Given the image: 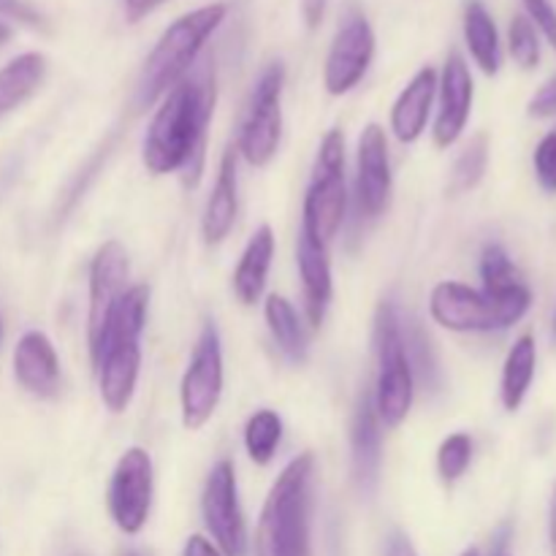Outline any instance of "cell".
Here are the masks:
<instances>
[{"mask_svg": "<svg viewBox=\"0 0 556 556\" xmlns=\"http://www.w3.org/2000/svg\"><path fill=\"white\" fill-rule=\"evenodd\" d=\"M215 112V71L210 65L185 76L163 96L141 144V161L147 172H182L185 185L193 188L204 168L206 128Z\"/></svg>", "mask_w": 556, "mask_h": 556, "instance_id": "6da1fadb", "label": "cell"}, {"mask_svg": "<svg viewBox=\"0 0 556 556\" xmlns=\"http://www.w3.org/2000/svg\"><path fill=\"white\" fill-rule=\"evenodd\" d=\"M150 288L130 286L109 309L101 334L90 345L98 391L112 413H123L136 394L141 369V331L147 324Z\"/></svg>", "mask_w": 556, "mask_h": 556, "instance_id": "7a4b0ae2", "label": "cell"}, {"mask_svg": "<svg viewBox=\"0 0 556 556\" xmlns=\"http://www.w3.org/2000/svg\"><path fill=\"white\" fill-rule=\"evenodd\" d=\"M315 456L299 454L271 483L255 527V556H309Z\"/></svg>", "mask_w": 556, "mask_h": 556, "instance_id": "3957f363", "label": "cell"}, {"mask_svg": "<svg viewBox=\"0 0 556 556\" xmlns=\"http://www.w3.org/2000/svg\"><path fill=\"white\" fill-rule=\"evenodd\" d=\"M226 3H212L204 9H195L190 14L179 16L168 25V30L157 38L155 49L147 58L141 68L139 81H136L134 106L136 112H144L152 103L161 101L177 81L188 76L190 65L195 63L204 43L210 41L212 33L226 20Z\"/></svg>", "mask_w": 556, "mask_h": 556, "instance_id": "277c9868", "label": "cell"}, {"mask_svg": "<svg viewBox=\"0 0 556 556\" xmlns=\"http://www.w3.org/2000/svg\"><path fill=\"white\" fill-rule=\"evenodd\" d=\"M532 304L527 286L510 291H478L462 282H440L429 299V313L448 331H503L519 324Z\"/></svg>", "mask_w": 556, "mask_h": 556, "instance_id": "5b68a950", "label": "cell"}, {"mask_svg": "<svg viewBox=\"0 0 556 556\" xmlns=\"http://www.w3.org/2000/svg\"><path fill=\"white\" fill-rule=\"evenodd\" d=\"M375 356H378V378L372 389L375 413L383 427L394 429L410 413L416 380L402 340L400 309L391 299H386L375 315Z\"/></svg>", "mask_w": 556, "mask_h": 556, "instance_id": "8992f818", "label": "cell"}, {"mask_svg": "<svg viewBox=\"0 0 556 556\" xmlns=\"http://www.w3.org/2000/svg\"><path fill=\"white\" fill-rule=\"evenodd\" d=\"M345 210V136L340 128H331L320 141L313 179H309V188L304 193L302 231L329 248L331 239L342 228Z\"/></svg>", "mask_w": 556, "mask_h": 556, "instance_id": "52a82bcc", "label": "cell"}, {"mask_svg": "<svg viewBox=\"0 0 556 556\" xmlns=\"http://www.w3.org/2000/svg\"><path fill=\"white\" fill-rule=\"evenodd\" d=\"M282 87H286V65L280 60L266 65L250 92L248 112L237 136V155L250 166L264 168L277 155L282 139Z\"/></svg>", "mask_w": 556, "mask_h": 556, "instance_id": "ba28073f", "label": "cell"}, {"mask_svg": "<svg viewBox=\"0 0 556 556\" xmlns=\"http://www.w3.org/2000/svg\"><path fill=\"white\" fill-rule=\"evenodd\" d=\"M223 396V342L220 331L212 320L201 329L199 342L190 353L188 369L179 386V405H182V424L195 432L215 416Z\"/></svg>", "mask_w": 556, "mask_h": 556, "instance_id": "9c48e42d", "label": "cell"}, {"mask_svg": "<svg viewBox=\"0 0 556 556\" xmlns=\"http://www.w3.org/2000/svg\"><path fill=\"white\" fill-rule=\"evenodd\" d=\"M155 470L144 448H128L114 465L106 489L109 516L125 535H139L152 510Z\"/></svg>", "mask_w": 556, "mask_h": 556, "instance_id": "30bf717a", "label": "cell"}, {"mask_svg": "<svg viewBox=\"0 0 556 556\" xmlns=\"http://www.w3.org/2000/svg\"><path fill=\"white\" fill-rule=\"evenodd\" d=\"M201 516L223 556H242L248 548V530L239 508L237 470L228 459H220L210 470L201 494Z\"/></svg>", "mask_w": 556, "mask_h": 556, "instance_id": "8fae6325", "label": "cell"}, {"mask_svg": "<svg viewBox=\"0 0 556 556\" xmlns=\"http://www.w3.org/2000/svg\"><path fill=\"white\" fill-rule=\"evenodd\" d=\"M375 58V33L362 11L351 9L340 22L334 41H331L329 58L324 68V85L329 96H345L351 92Z\"/></svg>", "mask_w": 556, "mask_h": 556, "instance_id": "7c38bea8", "label": "cell"}, {"mask_svg": "<svg viewBox=\"0 0 556 556\" xmlns=\"http://www.w3.org/2000/svg\"><path fill=\"white\" fill-rule=\"evenodd\" d=\"M440 106L438 117H434V144L440 150L456 144L459 136L465 134L467 119L472 112V96H476V85H472V74L467 68L465 58L459 52H451L443 65V74L438 79Z\"/></svg>", "mask_w": 556, "mask_h": 556, "instance_id": "4fadbf2b", "label": "cell"}, {"mask_svg": "<svg viewBox=\"0 0 556 556\" xmlns=\"http://www.w3.org/2000/svg\"><path fill=\"white\" fill-rule=\"evenodd\" d=\"M356 199L364 217H380L391 199V161L386 130L369 123L358 139L356 157Z\"/></svg>", "mask_w": 556, "mask_h": 556, "instance_id": "5bb4252c", "label": "cell"}, {"mask_svg": "<svg viewBox=\"0 0 556 556\" xmlns=\"http://www.w3.org/2000/svg\"><path fill=\"white\" fill-rule=\"evenodd\" d=\"M128 253L119 242H106L90 264V313H87V345L98 340L112 304L128 291Z\"/></svg>", "mask_w": 556, "mask_h": 556, "instance_id": "9a60e30c", "label": "cell"}, {"mask_svg": "<svg viewBox=\"0 0 556 556\" xmlns=\"http://www.w3.org/2000/svg\"><path fill=\"white\" fill-rule=\"evenodd\" d=\"M380 427L383 424L375 413L372 389H364L351 424L353 481L364 494L375 492V486H378L380 462H383V432H380Z\"/></svg>", "mask_w": 556, "mask_h": 556, "instance_id": "2e32d148", "label": "cell"}, {"mask_svg": "<svg viewBox=\"0 0 556 556\" xmlns=\"http://www.w3.org/2000/svg\"><path fill=\"white\" fill-rule=\"evenodd\" d=\"M14 378L27 394L52 400L60 391V358L43 331H25L14 348Z\"/></svg>", "mask_w": 556, "mask_h": 556, "instance_id": "e0dca14e", "label": "cell"}, {"mask_svg": "<svg viewBox=\"0 0 556 556\" xmlns=\"http://www.w3.org/2000/svg\"><path fill=\"white\" fill-rule=\"evenodd\" d=\"M296 264H299V277H302L304 313H307L309 326L318 329L326 318V309H329L331 293H334L329 248L315 242V239L307 237L304 231H299Z\"/></svg>", "mask_w": 556, "mask_h": 556, "instance_id": "ac0fdd59", "label": "cell"}, {"mask_svg": "<svg viewBox=\"0 0 556 556\" xmlns=\"http://www.w3.org/2000/svg\"><path fill=\"white\" fill-rule=\"evenodd\" d=\"M434 96H438V71L427 65L407 81V87L400 92L394 109H391V130L402 144H413V141L421 139L429 125Z\"/></svg>", "mask_w": 556, "mask_h": 556, "instance_id": "d6986e66", "label": "cell"}, {"mask_svg": "<svg viewBox=\"0 0 556 556\" xmlns=\"http://www.w3.org/2000/svg\"><path fill=\"white\" fill-rule=\"evenodd\" d=\"M239 174H237V150L228 147L220 157L215 185H212L210 201H206L201 233L206 244H220L231 233L239 212Z\"/></svg>", "mask_w": 556, "mask_h": 556, "instance_id": "ffe728a7", "label": "cell"}, {"mask_svg": "<svg viewBox=\"0 0 556 556\" xmlns=\"http://www.w3.org/2000/svg\"><path fill=\"white\" fill-rule=\"evenodd\" d=\"M271 258H275V231H271L269 226H258L253 237H250L248 248H244L242 258H239L231 277L233 296H237L244 307H253V304L264 296Z\"/></svg>", "mask_w": 556, "mask_h": 556, "instance_id": "44dd1931", "label": "cell"}, {"mask_svg": "<svg viewBox=\"0 0 556 556\" xmlns=\"http://www.w3.org/2000/svg\"><path fill=\"white\" fill-rule=\"evenodd\" d=\"M465 41L470 49L472 60L486 76H494L503 65V52H500V33L494 25L492 14L481 0H470L465 9Z\"/></svg>", "mask_w": 556, "mask_h": 556, "instance_id": "7402d4cb", "label": "cell"}, {"mask_svg": "<svg viewBox=\"0 0 556 556\" xmlns=\"http://www.w3.org/2000/svg\"><path fill=\"white\" fill-rule=\"evenodd\" d=\"M47 74V60L38 52H27L14 58L0 68V117L38 90Z\"/></svg>", "mask_w": 556, "mask_h": 556, "instance_id": "603a6c76", "label": "cell"}, {"mask_svg": "<svg viewBox=\"0 0 556 556\" xmlns=\"http://www.w3.org/2000/svg\"><path fill=\"white\" fill-rule=\"evenodd\" d=\"M264 315H266V326H269L271 337H275L277 348L286 353L288 362L293 364H304L307 362V331H304L302 318L293 309V304L288 302L286 296H277L271 293L264 304Z\"/></svg>", "mask_w": 556, "mask_h": 556, "instance_id": "cb8c5ba5", "label": "cell"}, {"mask_svg": "<svg viewBox=\"0 0 556 556\" xmlns=\"http://www.w3.org/2000/svg\"><path fill=\"white\" fill-rule=\"evenodd\" d=\"M535 364H538V351L532 334H525L516 340V345L510 348L508 358H505L503 367V386H500V396H503L505 410H519L521 402H525L527 391H530L532 378H535Z\"/></svg>", "mask_w": 556, "mask_h": 556, "instance_id": "d4e9b609", "label": "cell"}, {"mask_svg": "<svg viewBox=\"0 0 556 556\" xmlns=\"http://www.w3.org/2000/svg\"><path fill=\"white\" fill-rule=\"evenodd\" d=\"M402 340H405V353L413 369V380L421 383L427 391L438 389L440 367H438V356H434L432 351V340L424 334V329L416 324V320H407V326L402 324Z\"/></svg>", "mask_w": 556, "mask_h": 556, "instance_id": "484cf974", "label": "cell"}, {"mask_svg": "<svg viewBox=\"0 0 556 556\" xmlns=\"http://www.w3.org/2000/svg\"><path fill=\"white\" fill-rule=\"evenodd\" d=\"M282 440V421L275 410H258L244 427V448L255 465L266 467L275 459Z\"/></svg>", "mask_w": 556, "mask_h": 556, "instance_id": "4316f807", "label": "cell"}, {"mask_svg": "<svg viewBox=\"0 0 556 556\" xmlns=\"http://www.w3.org/2000/svg\"><path fill=\"white\" fill-rule=\"evenodd\" d=\"M489 166V136L476 134L465 144V150L456 157L454 168H451V185L448 188L454 193H467V190L476 188L483 179Z\"/></svg>", "mask_w": 556, "mask_h": 556, "instance_id": "83f0119b", "label": "cell"}, {"mask_svg": "<svg viewBox=\"0 0 556 556\" xmlns=\"http://www.w3.org/2000/svg\"><path fill=\"white\" fill-rule=\"evenodd\" d=\"M481 280H483V291H510L516 286H525L521 282L519 269L514 266L510 255L505 253V248L500 244H486L481 253Z\"/></svg>", "mask_w": 556, "mask_h": 556, "instance_id": "f1b7e54d", "label": "cell"}, {"mask_svg": "<svg viewBox=\"0 0 556 556\" xmlns=\"http://www.w3.org/2000/svg\"><path fill=\"white\" fill-rule=\"evenodd\" d=\"M472 462V440L470 434L456 432L443 440L438 451V472L445 483H456L467 472Z\"/></svg>", "mask_w": 556, "mask_h": 556, "instance_id": "f546056e", "label": "cell"}, {"mask_svg": "<svg viewBox=\"0 0 556 556\" xmlns=\"http://www.w3.org/2000/svg\"><path fill=\"white\" fill-rule=\"evenodd\" d=\"M508 47L510 54H514L516 63L521 68L532 71L538 63H541V41H538V27L532 25L530 16L519 14L514 16L508 30Z\"/></svg>", "mask_w": 556, "mask_h": 556, "instance_id": "4dcf8cb0", "label": "cell"}, {"mask_svg": "<svg viewBox=\"0 0 556 556\" xmlns=\"http://www.w3.org/2000/svg\"><path fill=\"white\" fill-rule=\"evenodd\" d=\"M535 174L538 182L548 193H556V130L543 136L535 150Z\"/></svg>", "mask_w": 556, "mask_h": 556, "instance_id": "1f68e13d", "label": "cell"}, {"mask_svg": "<svg viewBox=\"0 0 556 556\" xmlns=\"http://www.w3.org/2000/svg\"><path fill=\"white\" fill-rule=\"evenodd\" d=\"M521 3H525L527 14H530L532 25H535L538 30L548 38V43L556 49V9L552 0H521Z\"/></svg>", "mask_w": 556, "mask_h": 556, "instance_id": "d6a6232c", "label": "cell"}, {"mask_svg": "<svg viewBox=\"0 0 556 556\" xmlns=\"http://www.w3.org/2000/svg\"><path fill=\"white\" fill-rule=\"evenodd\" d=\"M0 16L20 22V25L27 27H43L41 11L33 9L27 0H0Z\"/></svg>", "mask_w": 556, "mask_h": 556, "instance_id": "836d02e7", "label": "cell"}, {"mask_svg": "<svg viewBox=\"0 0 556 556\" xmlns=\"http://www.w3.org/2000/svg\"><path fill=\"white\" fill-rule=\"evenodd\" d=\"M530 114L532 117H552V114H556V76H552L535 92V98L530 101Z\"/></svg>", "mask_w": 556, "mask_h": 556, "instance_id": "e575fe53", "label": "cell"}, {"mask_svg": "<svg viewBox=\"0 0 556 556\" xmlns=\"http://www.w3.org/2000/svg\"><path fill=\"white\" fill-rule=\"evenodd\" d=\"M161 3H166V0H125V16H128V22H139Z\"/></svg>", "mask_w": 556, "mask_h": 556, "instance_id": "d590c367", "label": "cell"}, {"mask_svg": "<svg viewBox=\"0 0 556 556\" xmlns=\"http://www.w3.org/2000/svg\"><path fill=\"white\" fill-rule=\"evenodd\" d=\"M182 556H223V554L217 552V546H212L204 535H193L188 538V543H185Z\"/></svg>", "mask_w": 556, "mask_h": 556, "instance_id": "8d00e7d4", "label": "cell"}, {"mask_svg": "<svg viewBox=\"0 0 556 556\" xmlns=\"http://www.w3.org/2000/svg\"><path fill=\"white\" fill-rule=\"evenodd\" d=\"M386 556H418L416 548H413V543L407 541L402 532H394V535L389 538V546H386Z\"/></svg>", "mask_w": 556, "mask_h": 556, "instance_id": "74e56055", "label": "cell"}, {"mask_svg": "<svg viewBox=\"0 0 556 556\" xmlns=\"http://www.w3.org/2000/svg\"><path fill=\"white\" fill-rule=\"evenodd\" d=\"M324 11H326V0H304V20H307L309 30H315V27L320 25Z\"/></svg>", "mask_w": 556, "mask_h": 556, "instance_id": "f35d334b", "label": "cell"}, {"mask_svg": "<svg viewBox=\"0 0 556 556\" xmlns=\"http://www.w3.org/2000/svg\"><path fill=\"white\" fill-rule=\"evenodd\" d=\"M508 543H510V530H508V527H503V532H500L497 541H494L492 556H514V554H510Z\"/></svg>", "mask_w": 556, "mask_h": 556, "instance_id": "ab89813d", "label": "cell"}, {"mask_svg": "<svg viewBox=\"0 0 556 556\" xmlns=\"http://www.w3.org/2000/svg\"><path fill=\"white\" fill-rule=\"evenodd\" d=\"M548 530H552V556H556V486L552 497V521H548Z\"/></svg>", "mask_w": 556, "mask_h": 556, "instance_id": "60d3db41", "label": "cell"}, {"mask_svg": "<svg viewBox=\"0 0 556 556\" xmlns=\"http://www.w3.org/2000/svg\"><path fill=\"white\" fill-rule=\"evenodd\" d=\"M11 38V27L5 25V22H0V47H3L5 41H9Z\"/></svg>", "mask_w": 556, "mask_h": 556, "instance_id": "b9f144b4", "label": "cell"}, {"mask_svg": "<svg viewBox=\"0 0 556 556\" xmlns=\"http://www.w3.org/2000/svg\"><path fill=\"white\" fill-rule=\"evenodd\" d=\"M117 556H144V554L136 552V548H125V552H119Z\"/></svg>", "mask_w": 556, "mask_h": 556, "instance_id": "7bdbcfd3", "label": "cell"}, {"mask_svg": "<svg viewBox=\"0 0 556 556\" xmlns=\"http://www.w3.org/2000/svg\"><path fill=\"white\" fill-rule=\"evenodd\" d=\"M462 556H481V554H478V552H476V548H467V552H465V554H462Z\"/></svg>", "mask_w": 556, "mask_h": 556, "instance_id": "ee69618b", "label": "cell"}, {"mask_svg": "<svg viewBox=\"0 0 556 556\" xmlns=\"http://www.w3.org/2000/svg\"><path fill=\"white\" fill-rule=\"evenodd\" d=\"M0 337H3V326H0Z\"/></svg>", "mask_w": 556, "mask_h": 556, "instance_id": "f6af8a7d", "label": "cell"}, {"mask_svg": "<svg viewBox=\"0 0 556 556\" xmlns=\"http://www.w3.org/2000/svg\"><path fill=\"white\" fill-rule=\"evenodd\" d=\"M71 556H85V554H71Z\"/></svg>", "mask_w": 556, "mask_h": 556, "instance_id": "bcb514c9", "label": "cell"}]
</instances>
